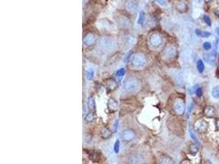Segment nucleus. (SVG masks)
Listing matches in <instances>:
<instances>
[{
	"mask_svg": "<svg viewBox=\"0 0 219 164\" xmlns=\"http://www.w3.org/2000/svg\"><path fill=\"white\" fill-rule=\"evenodd\" d=\"M140 83L138 79L134 77L129 78L126 80L124 83V86H123V89L126 93H135L140 89Z\"/></svg>",
	"mask_w": 219,
	"mask_h": 164,
	"instance_id": "f257e3e1",
	"label": "nucleus"
},
{
	"mask_svg": "<svg viewBox=\"0 0 219 164\" xmlns=\"http://www.w3.org/2000/svg\"><path fill=\"white\" fill-rule=\"evenodd\" d=\"M170 2L172 7L180 13H185L189 11L188 0H170Z\"/></svg>",
	"mask_w": 219,
	"mask_h": 164,
	"instance_id": "f03ea898",
	"label": "nucleus"
},
{
	"mask_svg": "<svg viewBox=\"0 0 219 164\" xmlns=\"http://www.w3.org/2000/svg\"><path fill=\"white\" fill-rule=\"evenodd\" d=\"M149 45L152 48H158L163 45V38L159 33H153L149 37Z\"/></svg>",
	"mask_w": 219,
	"mask_h": 164,
	"instance_id": "7ed1b4c3",
	"label": "nucleus"
},
{
	"mask_svg": "<svg viewBox=\"0 0 219 164\" xmlns=\"http://www.w3.org/2000/svg\"><path fill=\"white\" fill-rule=\"evenodd\" d=\"M172 108L176 115L177 116H182L185 112V102L182 98H177L173 102Z\"/></svg>",
	"mask_w": 219,
	"mask_h": 164,
	"instance_id": "20e7f679",
	"label": "nucleus"
},
{
	"mask_svg": "<svg viewBox=\"0 0 219 164\" xmlns=\"http://www.w3.org/2000/svg\"><path fill=\"white\" fill-rule=\"evenodd\" d=\"M208 128V123L205 119H199L194 124V129L199 134H204Z\"/></svg>",
	"mask_w": 219,
	"mask_h": 164,
	"instance_id": "39448f33",
	"label": "nucleus"
},
{
	"mask_svg": "<svg viewBox=\"0 0 219 164\" xmlns=\"http://www.w3.org/2000/svg\"><path fill=\"white\" fill-rule=\"evenodd\" d=\"M145 63H146V57L142 53H136L132 58V61H131L132 66L134 67H136V68L143 67L145 65Z\"/></svg>",
	"mask_w": 219,
	"mask_h": 164,
	"instance_id": "423d86ee",
	"label": "nucleus"
},
{
	"mask_svg": "<svg viewBox=\"0 0 219 164\" xmlns=\"http://www.w3.org/2000/svg\"><path fill=\"white\" fill-rule=\"evenodd\" d=\"M163 53H164V56L168 59H172V58H175L177 55V50H176V48L172 44H168V45L166 46V48H164V51H163Z\"/></svg>",
	"mask_w": 219,
	"mask_h": 164,
	"instance_id": "0eeeda50",
	"label": "nucleus"
},
{
	"mask_svg": "<svg viewBox=\"0 0 219 164\" xmlns=\"http://www.w3.org/2000/svg\"><path fill=\"white\" fill-rule=\"evenodd\" d=\"M136 137V133L132 129H127L122 133V139L124 142H131Z\"/></svg>",
	"mask_w": 219,
	"mask_h": 164,
	"instance_id": "6e6552de",
	"label": "nucleus"
},
{
	"mask_svg": "<svg viewBox=\"0 0 219 164\" xmlns=\"http://www.w3.org/2000/svg\"><path fill=\"white\" fill-rule=\"evenodd\" d=\"M97 41V36L96 34L93 33H88L85 35L83 38V43L86 46H92L94 45Z\"/></svg>",
	"mask_w": 219,
	"mask_h": 164,
	"instance_id": "1a4fd4ad",
	"label": "nucleus"
},
{
	"mask_svg": "<svg viewBox=\"0 0 219 164\" xmlns=\"http://www.w3.org/2000/svg\"><path fill=\"white\" fill-rule=\"evenodd\" d=\"M125 7L127 11L131 13H136L138 10V4L135 0H126L125 1Z\"/></svg>",
	"mask_w": 219,
	"mask_h": 164,
	"instance_id": "9d476101",
	"label": "nucleus"
},
{
	"mask_svg": "<svg viewBox=\"0 0 219 164\" xmlns=\"http://www.w3.org/2000/svg\"><path fill=\"white\" fill-rule=\"evenodd\" d=\"M101 45L107 50H111L115 47V42L109 38H103L101 40Z\"/></svg>",
	"mask_w": 219,
	"mask_h": 164,
	"instance_id": "9b49d317",
	"label": "nucleus"
},
{
	"mask_svg": "<svg viewBox=\"0 0 219 164\" xmlns=\"http://www.w3.org/2000/svg\"><path fill=\"white\" fill-rule=\"evenodd\" d=\"M203 115L208 118H213L216 116V109L214 107L208 105L203 108Z\"/></svg>",
	"mask_w": 219,
	"mask_h": 164,
	"instance_id": "f8f14e48",
	"label": "nucleus"
},
{
	"mask_svg": "<svg viewBox=\"0 0 219 164\" xmlns=\"http://www.w3.org/2000/svg\"><path fill=\"white\" fill-rule=\"evenodd\" d=\"M203 59L205 60V62H207L210 65H213L215 63L216 60H217V51L214 49L213 52L205 54L203 56Z\"/></svg>",
	"mask_w": 219,
	"mask_h": 164,
	"instance_id": "ddd939ff",
	"label": "nucleus"
},
{
	"mask_svg": "<svg viewBox=\"0 0 219 164\" xmlns=\"http://www.w3.org/2000/svg\"><path fill=\"white\" fill-rule=\"evenodd\" d=\"M118 22L122 27H128L131 25V20L126 16H120L118 18Z\"/></svg>",
	"mask_w": 219,
	"mask_h": 164,
	"instance_id": "4468645a",
	"label": "nucleus"
},
{
	"mask_svg": "<svg viewBox=\"0 0 219 164\" xmlns=\"http://www.w3.org/2000/svg\"><path fill=\"white\" fill-rule=\"evenodd\" d=\"M108 107L109 109L112 112H115L118 109V101L115 100L114 98H109L108 102Z\"/></svg>",
	"mask_w": 219,
	"mask_h": 164,
	"instance_id": "2eb2a0df",
	"label": "nucleus"
},
{
	"mask_svg": "<svg viewBox=\"0 0 219 164\" xmlns=\"http://www.w3.org/2000/svg\"><path fill=\"white\" fill-rule=\"evenodd\" d=\"M100 134H101V137L103 138V139H108L112 136L113 133H112V131L109 130V128L104 127L103 128V129L101 130V131H100Z\"/></svg>",
	"mask_w": 219,
	"mask_h": 164,
	"instance_id": "dca6fc26",
	"label": "nucleus"
},
{
	"mask_svg": "<svg viewBox=\"0 0 219 164\" xmlns=\"http://www.w3.org/2000/svg\"><path fill=\"white\" fill-rule=\"evenodd\" d=\"M107 87L110 90H115L118 87V82L116 81L115 80H113V79H109V80H107Z\"/></svg>",
	"mask_w": 219,
	"mask_h": 164,
	"instance_id": "f3484780",
	"label": "nucleus"
},
{
	"mask_svg": "<svg viewBox=\"0 0 219 164\" xmlns=\"http://www.w3.org/2000/svg\"><path fill=\"white\" fill-rule=\"evenodd\" d=\"M189 150H190V153H191L192 155H195L198 153L199 150V146L198 144H191L189 147Z\"/></svg>",
	"mask_w": 219,
	"mask_h": 164,
	"instance_id": "a211bd4d",
	"label": "nucleus"
},
{
	"mask_svg": "<svg viewBox=\"0 0 219 164\" xmlns=\"http://www.w3.org/2000/svg\"><path fill=\"white\" fill-rule=\"evenodd\" d=\"M195 33H196V34L198 36L203 37V38H208L209 36H211V33H210V32L202 31V30H198V29L195 30Z\"/></svg>",
	"mask_w": 219,
	"mask_h": 164,
	"instance_id": "6ab92c4d",
	"label": "nucleus"
},
{
	"mask_svg": "<svg viewBox=\"0 0 219 164\" xmlns=\"http://www.w3.org/2000/svg\"><path fill=\"white\" fill-rule=\"evenodd\" d=\"M87 106H88L89 109L90 110H94L95 107V98H93L92 96L89 97L88 100H87Z\"/></svg>",
	"mask_w": 219,
	"mask_h": 164,
	"instance_id": "aec40b11",
	"label": "nucleus"
},
{
	"mask_svg": "<svg viewBox=\"0 0 219 164\" xmlns=\"http://www.w3.org/2000/svg\"><path fill=\"white\" fill-rule=\"evenodd\" d=\"M212 96L215 99H219V85H216L212 88Z\"/></svg>",
	"mask_w": 219,
	"mask_h": 164,
	"instance_id": "412c9836",
	"label": "nucleus"
},
{
	"mask_svg": "<svg viewBox=\"0 0 219 164\" xmlns=\"http://www.w3.org/2000/svg\"><path fill=\"white\" fill-rule=\"evenodd\" d=\"M95 114L93 113L92 112H89V113L87 114V115H86V116H85V121H86V122H88V123L92 122V121H95Z\"/></svg>",
	"mask_w": 219,
	"mask_h": 164,
	"instance_id": "4be33fe9",
	"label": "nucleus"
},
{
	"mask_svg": "<svg viewBox=\"0 0 219 164\" xmlns=\"http://www.w3.org/2000/svg\"><path fill=\"white\" fill-rule=\"evenodd\" d=\"M94 75H95V71H94L93 69H88L86 71V77L88 80H92L93 78H94Z\"/></svg>",
	"mask_w": 219,
	"mask_h": 164,
	"instance_id": "5701e85b",
	"label": "nucleus"
},
{
	"mask_svg": "<svg viewBox=\"0 0 219 164\" xmlns=\"http://www.w3.org/2000/svg\"><path fill=\"white\" fill-rule=\"evenodd\" d=\"M145 12H144V11H140V15H139V17H138L137 23L140 25H142L143 24H144V22H145Z\"/></svg>",
	"mask_w": 219,
	"mask_h": 164,
	"instance_id": "b1692460",
	"label": "nucleus"
},
{
	"mask_svg": "<svg viewBox=\"0 0 219 164\" xmlns=\"http://www.w3.org/2000/svg\"><path fill=\"white\" fill-rule=\"evenodd\" d=\"M197 70L199 71V73H203V70H204V64H203V61L199 59L197 62Z\"/></svg>",
	"mask_w": 219,
	"mask_h": 164,
	"instance_id": "393cba45",
	"label": "nucleus"
},
{
	"mask_svg": "<svg viewBox=\"0 0 219 164\" xmlns=\"http://www.w3.org/2000/svg\"><path fill=\"white\" fill-rule=\"evenodd\" d=\"M125 73H126V70H125V68H120L119 70H118V71H117V73H116V75H117V77L119 78V79H121V78H122L123 76L125 75Z\"/></svg>",
	"mask_w": 219,
	"mask_h": 164,
	"instance_id": "a878e982",
	"label": "nucleus"
},
{
	"mask_svg": "<svg viewBox=\"0 0 219 164\" xmlns=\"http://www.w3.org/2000/svg\"><path fill=\"white\" fill-rule=\"evenodd\" d=\"M203 20L207 25H208V26H211V25H212V20H211V19H210V17L208 16H207V15H203Z\"/></svg>",
	"mask_w": 219,
	"mask_h": 164,
	"instance_id": "bb28decb",
	"label": "nucleus"
},
{
	"mask_svg": "<svg viewBox=\"0 0 219 164\" xmlns=\"http://www.w3.org/2000/svg\"><path fill=\"white\" fill-rule=\"evenodd\" d=\"M113 149H114V152L115 153H118L120 151V140L119 139H117L114 144V146H113Z\"/></svg>",
	"mask_w": 219,
	"mask_h": 164,
	"instance_id": "cd10ccee",
	"label": "nucleus"
},
{
	"mask_svg": "<svg viewBox=\"0 0 219 164\" xmlns=\"http://www.w3.org/2000/svg\"><path fill=\"white\" fill-rule=\"evenodd\" d=\"M203 48H204V50L208 51L212 48V43H210V42H204L203 44Z\"/></svg>",
	"mask_w": 219,
	"mask_h": 164,
	"instance_id": "c85d7f7f",
	"label": "nucleus"
},
{
	"mask_svg": "<svg viewBox=\"0 0 219 164\" xmlns=\"http://www.w3.org/2000/svg\"><path fill=\"white\" fill-rule=\"evenodd\" d=\"M163 163H173V161L172 160V158H170L169 157H164L162 158V160H161Z\"/></svg>",
	"mask_w": 219,
	"mask_h": 164,
	"instance_id": "c756f323",
	"label": "nucleus"
},
{
	"mask_svg": "<svg viewBox=\"0 0 219 164\" xmlns=\"http://www.w3.org/2000/svg\"><path fill=\"white\" fill-rule=\"evenodd\" d=\"M195 93H196V95L198 97H201V96L203 95V89H202V88L199 86L197 87V89H195Z\"/></svg>",
	"mask_w": 219,
	"mask_h": 164,
	"instance_id": "7c9ffc66",
	"label": "nucleus"
},
{
	"mask_svg": "<svg viewBox=\"0 0 219 164\" xmlns=\"http://www.w3.org/2000/svg\"><path fill=\"white\" fill-rule=\"evenodd\" d=\"M118 125H119V120L117 119L115 122H114V124H113V132H117L118 131Z\"/></svg>",
	"mask_w": 219,
	"mask_h": 164,
	"instance_id": "2f4dec72",
	"label": "nucleus"
},
{
	"mask_svg": "<svg viewBox=\"0 0 219 164\" xmlns=\"http://www.w3.org/2000/svg\"><path fill=\"white\" fill-rule=\"evenodd\" d=\"M189 132H190V137H191V139L194 140V141H195V142H198L197 141V138H196V136H195V134H194V133L190 129V130H189Z\"/></svg>",
	"mask_w": 219,
	"mask_h": 164,
	"instance_id": "473e14b6",
	"label": "nucleus"
},
{
	"mask_svg": "<svg viewBox=\"0 0 219 164\" xmlns=\"http://www.w3.org/2000/svg\"><path fill=\"white\" fill-rule=\"evenodd\" d=\"M156 2L159 3L160 5H163V6H166L167 3V0H156Z\"/></svg>",
	"mask_w": 219,
	"mask_h": 164,
	"instance_id": "72a5a7b5",
	"label": "nucleus"
},
{
	"mask_svg": "<svg viewBox=\"0 0 219 164\" xmlns=\"http://www.w3.org/2000/svg\"><path fill=\"white\" fill-rule=\"evenodd\" d=\"M215 128L217 131H219V118L215 119Z\"/></svg>",
	"mask_w": 219,
	"mask_h": 164,
	"instance_id": "f704fd0d",
	"label": "nucleus"
},
{
	"mask_svg": "<svg viewBox=\"0 0 219 164\" xmlns=\"http://www.w3.org/2000/svg\"><path fill=\"white\" fill-rule=\"evenodd\" d=\"M213 12H214L215 16H217V17L219 18V7H217V8H215L214 11H213Z\"/></svg>",
	"mask_w": 219,
	"mask_h": 164,
	"instance_id": "c9c22d12",
	"label": "nucleus"
},
{
	"mask_svg": "<svg viewBox=\"0 0 219 164\" xmlns=\"http://www.w3.org/2000/svg\"><path fill=\"white\" fill-rule=\"evenodd\" d=\"M193 107H194V103L192 102L191 104L190 105V107H189V109H188V112H191V110L193 109Z\"/></svg>",
	"mask_w": 219,
	"mask_h": 164,
	"instance_id": "e433bc0d",
	"label": "nucleus"
},
{
	"mask_svg": "<svg viewBox=\"0 0 219 164\" xmlns=\"http://www.w3.org/2000/svg\"><path fill=\"white\" fill-rule=\"evenodd\" d=\"M217 76L219 75V59H218V64H217Z\"/></svg>",
	"mask_w": 219,
	"mask_h": 164,
	"instance_id": "4c0bfd02",
	"label": "nucleus"
},
{
	"mask_svg": "<svg viewBox=\"0 0 219 164\" xmlns=\"http://www.w3.org/2000/svg\"><path fill=\"white\" fill-rule=\"evenodd\" d=\"M212 1V0H204V2H205V3H207V4H208V3H210Z\"/></svg>",
	"mask_w": 219,
	"mask_h": 164,
	"instance_id": "58836bf2",
	"label": "nucleus"
},
{
	"mask_svg": "<svg viewBox=\"0 0 219 164\" xmlns=\"http://www.w3.org/2000/svg\"><path fill=\"white\" fill-rule=\"evenodd\" d=\"M185 161H187V160H185ZM181 163H190V162H181Z\"/></svg>",
	"mask_w": 219,
	"mask_h": 164,
	"instance_id": "ea45409f",
	"label": "nucleus"
}]
</instances>
